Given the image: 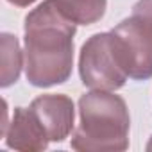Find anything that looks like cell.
Returning <instances> with one entry per match:
<instances>
[{
  "label": "cell",
  "instance_id": "1",
  "mask_svg": "<svg viewBox=\"0 0 152 152\" xmlns=\"http://www.w3.org/2000/svg\"><path fill=\"white\" fill-rule=\"evenodd\" d=\"M75 25L54 0H45L25 16V73L36 88H50L70 79Z\"/></svg>",
  "mask_w": 152,
  "mask_h": 152
},
{
  "label": "cell",
  "instance_id": "2",
  "mask_svg": "<svg viewBox=\"0 0 152 152\" xmlns=\"http://www.w3.org/2000/svg\"><path fill=\"white\" fill-rule=\"evenodd\" d=\"M131 116L125 100L111 91L95 90L79 99V127L72 148L81 152H122L129 147Z\"/></svg>",
  "mask_w": 152,
  "mask_h": 152
},
{
  "label": "cell",
  "instance_id": "3",
  "mask_svg": "<svg viewBox=\"0 0 152 152\" xmlns=\"http://www.w3.org/2000/svg\"><path fill=\"white\" fill-rule=\"evenodd\" d=\"M79 73L83 84L90 90L115 91L125 84L129 77L118 61L111 32L93 34L83 45Z\"/></svg>",
  "mask_w": 152,
  "mask_h": 152
},
{
  "label": "cell",
  "instance_id": "4",
  "mask_svg": "<svg viewBox=\"0 0 152 152\" xmlns=\"http://www.w3.org/2000/svg\"><path fill=\"white\" fill-rule=\"evenodd\" d=\"M113 43L118 61L134 81H147L152 77V22L132 15L122 20L113 31Z\"/></svg>",
  "mask_w": 152,
  "mask_h": 152
},
{
  "label": "cell",
  "instance_id": "5",
  "mask_svg": "<svg viewBox=\"0 0 152 152\" xmlns=\"http://www.w3.org/2000/svg\"><path fill=\"white\" fill-rule=\"evenodd\" d=\"M31 111L43 125L50 141H63L73 129L75 109L73 102L66 95H39L31 102Z\"/></svg>",
  "mask_w": 152,
  "mask_h": 152
},
{
  "label": "cell",
  "instance_id": "6",
  "mask_svg": "<svg viewBox=\"0 0 152 152\" xmlns=\"http://www.w3.org/2000/svg\"><path fill=\"white\" fill-rule=\"evenodd\" d=\"M6 143L9 148L22 150V152H38L47 148L48 136L43 129V125L38 122L31 107H16L13 113V120L7 125L6 132Z\"/></svg>",
  "mask_w": 152,
  "mask_h": 152
},
{
  "label": "cell",
  "instance_id": "7",
  "mask_svg": "<svg viewBox=\"0 0 152 152\" xmlns=\"http://www.w3.org/2000/svg\"><path fill=\"white\" fill-rule=\"evenodd\" d=\"M57 7L79 25H91L99 22L107 7V0H54Z\"/></svg>",
  "mask_w": 152,
  "mask_h": 152
},
{
  "label": "cell",
  "instance_id": "8",
  "mask_svg": "<svg viewBox=\"0 0 152 152\" xmlns=\"http://www.w3.org/2000/svg\"><path fill=\"white\" fill-rule=\"evenodd\" d=\"M22 72V50L16 36L2 34V88L15 84Z\"/></svg>",
  "mask_w": 152,
  "mask_h": 152
},
{
  "label": "cell",
  "instance_id": "9",
  "mask_svg": "<svg viewBox=\"0 0 152 152\" xmlns=\"http://www.w3.org/2000/svg\"><path fill=\"white\" fill-rule=\"evenodd\" d=\"M132 15H138L152 22V0H138L132 7Z\"/></svg>",
  "mask_w": 152,
  "mask_h": 152
},
{
  "label": "cell",
  "instance_id": "10",
  "mask_svg": "<svg viewBox=\"0 0 152 152\" xmlns=\"http://www.w3.org/2000/svg\"><path fill=\"white\" fill-rule=\"evenodd\" d=\"M7 2L13 4V6H16V7H27V6L34 4L36 0H7Z\"/></svg>",
  "mask_w": 152,
  "mask_h": 152
},
{
  "label": "cell",
  "instance_id": "11",
  "mask_svg": "<svg viewBox=\"0 0 152 152\" xmlns=\"http://www.w3.org/2000/svg\"><path fill=\"white\" fill-rule=\"evenodd\" d=\"M147 150L152 152V138H150V141H148V145H147Z\"/></svg>",
  "mask_w": 152,
  "mask_h": 152
}]
</instances>
